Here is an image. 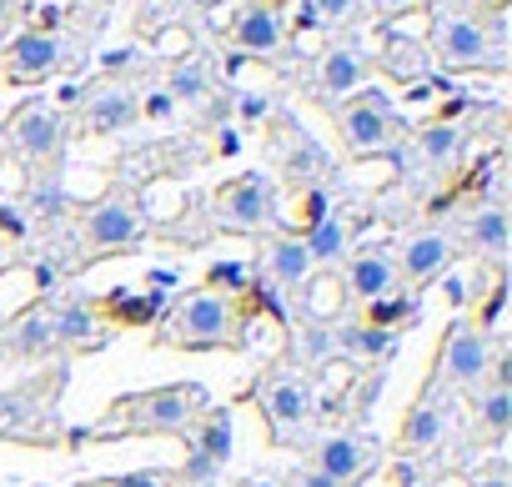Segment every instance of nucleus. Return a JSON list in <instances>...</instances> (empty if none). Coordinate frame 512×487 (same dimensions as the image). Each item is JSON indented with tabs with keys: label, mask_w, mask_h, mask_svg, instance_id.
<instances>
[{
	"label": "nucleus",
	"mask_w": 512,
	"mask_h": 487,
	"mask_svg": "<svg viewBox=\"0 0 512 487\" xmlns=\"http://www.w3.org/2000/svg\"><path fill=\"white\" fill-rule=\"evenodd\" d=\"M206 412V387L196 382H171V387H151V392H131L121 397L101 427L91 437H141V432H176L191 437V422Z\"/></svg>",
	"instance_id": "1"
},
{
	"label": "nucleus",
	"mask_w": 512,
	"mask_h": 487,
	"mask_svg": "<svg viewBox=\"0 0 512 487\" xmlns=\"http://www.w3.org/2000/svg\"><path fill=\"white\" fill-rule=\"evenodd\" d=\"M166 347L186 352H211V347H246V317L241 302L216 297V292H191L171 307L166 317Z\"/></svg>",
	"instance_id": "2"
},
{
	"label": "nucleus",
	"mask_w": 512,
	"mask_h": 487,
	"mask_svg": "<svg viewBox=\"0 0 512 487\" xmlns=\"http://www.w3.org/2000/svg\"><path fill=\"white\" fill-rule=\"evenodd\" d=\"M337 126H342V141L352 156H382V151H392V141L402 131V121L382 91H357L337 111Z\"/></svg>",
	"instance_id": "3"
},
{
	"label": "nucleus",
	"mask_w": 512,
	"mask_h": 487,
	"mask_svg": "<svg viewBox=\"0 0 512 487\" xmlns=\"http://www.w3.org/2000/svg\"><path fill=\"white\" fill-rule=\"evenodd\" d=\"M0 141H11L26 166H46V161L61 156V111H56L51 101L31 96V101H21V106L11 111L6 136H0Z\"/></svg>",
	"instance_id": "4"
},
{
	"label": "nucleus",
	"mask_w": 512,
	"mask_h": 487,
	"mask_svg": "<svg viewBox=\"0 0 512 487\" xmlns=\"http://www.w3.org/2000/svg\"><path fill=\"white\" fill-rule=\"evenodd\" d=\"M432 41H437V56H442L447 66L467 71V66L497 61L502 26H487L482 16H437V26H432Z\"/></svg>",
	"instance_id": "5"
},
{
	"label": "nucleus",
	"mask_w": 512,
	"mask_h": 487,
	"mask_svg": "<svg viewBox=\"0 0 512 487\" xmlns=\"http://www.w3.org/2000/svg\"><path fill=\"white\" fill-rule=\"evenodd\" d=\"M216 221L226 231H262L267 221H277V191L267 176H236L216 191Z\"/></svg>",
	"instance_id": "6"
},
{
	"label": "nucleus",
	"mask_w": 512,
	"mask_h": 487,
	"mask_svg": "<svg viewBox=\"0 0 512 487\" xmlns=\"http://www.w3.org/2000/svg\"><path fill=\"white\" fill-rule=\"evenodd\" d=\"M81 236H86L91 252H126L141 241V211L126 196H101L81 216Z\"/></svg>",
	"instance_id": "7"
},
{
	"label": "nucleus",
	"mask_w": 512,
	"mask_h": 487,
	"mask_svg": "<svg viewBox=\"0 0 512 487\" xmlns=\"http://www.w3.org/2000/svg\"><path fill=\"white\" fill-rule=\"evenodd\" d=\"M492 367V337L472 322H452L447 342H442V377L452 387H477Z\"/></svg>",
	"instance_id": "8"
},
{
	"label": "nucleus",
	"mask_w": 512,
	"mask_h": 487,
	"mask_svg": "<svg viewBox=\"0 0 512 487\" xmlns=\"http://www.w3.org/2000/svg\"><path fill=\"white\" fill-rule=\"evenodd\" d=\"M312 467L327 472V477L342 482V487H357V482L377 467V442H372V437H357V432H332V437L317 442Z\"/></svg>",
	"instance_id": "9"
},
{
	"label": "nucleus",
	"mask_w": 512,
	"mask_h": 487,
	"mask_svg": "<svg viewBox=\"0 0 512 487\" xmlns=\"http://www.w3.org/2000/svg\"><path fill=\"white\" fill-rule=\"evenodd\" d=\"M256 407H262V417H267L272 432L302 427L312 417V387L297 372H267L262 387H256Z\"/></svg>",
	"instance_id": "10"
},
{
	"label": "nucleus",
	"mask_w": 512,
	"mask_h": 487,
	"mask_svg": "<svg viewBox=\"0 0 512 487\" xmlns=\"http://www.w3.org/2000/svg\"><path fill=\"white\" fill-rule=\"evenodd\" d=\"M231 46L246 51V56H272L287 46V16L277 6H267V0H251V6H241L231 16Z\"/></svg>",
	"instance_id": "11"
},
{
	"label": "nucleus",
	"mask_w": 512,
	"mask_h": 487,
	"mask_svg": "<svg viewBox=\"0 0 512 487\" xmlns=\"http://www.w3.org/2000/svg\"><path fill=\"white\" fill-rule=\"evenodd\" d=\"M86 131L91 136H111V131H131L141 121V96L121 81H106L96 91H86Z\"/></svg>",
	"instance_id": "12"
},
{
	"label": "nucleus",
	"mask_w": 512,
	"mask_h": 487,
	"mask_svg": "<svg viewBox=\"0 0 512 487\" xmlns=\"http://www.w3.org/2000/svg\"><path fill=\"white\" fill-rule=\"evenodd\" d=\"M447 267H452V241L442 231H417V236L402 241V252H397V277H407L412 287L437 282Z\"/></svg>",
	"instance_id": "13"
},
{
	"label": "nucleus",
	"mask_w": 512,
	"mask_h": 487,
	"mask_svg": "<svg viewBox=\"0 0 512 487\" xmlns=\"http://www.w3.org/2000/svg\"><path fill=\"white\" fill-rule=\"evenodd\" d=\"M61 61H66V41H61V36H51V31H26V36H16L11 51H6V76H11V81H41V76H51Z\"/></svg>",
	"instance_id": "14"
},
{
	"label": "nucleus",
	"mask_w": 512,
	"mask_h": 487,
	"mask_svg": "<svg viewBox=\"0 0 512 487\" xmlns=\"http://www.w3.org/2000/svg\"><path fill=\"white\" fill-rule=\"evenodd\" d=\"M372 76H377V61L362 56L357 46H332V51L317 61V86H322L327 96H352V91H362Z\"/></svg>",
	"instance_id": "15"
},
{
	"label": "nucleus",
	"mask_w": 512,
	"mask_h": 487,
	"mask_svg": "<svg viewBox=\"0 0 512 487\" xmlns=\"http://www.w3.org/2000/svg\"><path fill=\"white\" fill-rule=\"evenodd\" d=\"M262 272H267L277 287H302V282L312 277V257H307V247H302V236H292V231L272 236L267 247H262Z\"/></svg>",
	"instance_id": "16"
},
{
	"label": "nucleus",
	"mask_w": 512,
	"mask_h": 487,
	"mask_svg": "<svg viewBox=\"0 0 512 487\" xmlns=\"http://www.w3.org/2000/svg\"><path fill=\"white\" fill-rule=\"evenodd\" d=\"M397 282L402 277H397V262L387 252H357L347 262V292L362 297V302H377V297L397 292Z\"/></svg>",
	"instance_id": "17"
},
{
	"label": "nucleus",
	"mask_w": 512,
	"mask_h": 487,
	"mask_svg": "<svg viewBox=\"0 0 512 487\" xmlns=\"http://www.w3.org/2000/svg\"><path fill=\"white\" fill-rule=\"evenodd\" d=\"M442 437H447V402L427 392L402 422V447L407 452H432Z\"/></svg>",
	"instance_id": "18"
},
{
	"label": "nucleus",
	"mask_w": 512,
	"mask_h": 487,
	"mask_svg": "<svg viewBox=\"0 0 512 487\" xmlns=\"http://www.w3.org/2000/svg\"><path fill=\"white\" fill-rule=\"evenodd\" d=\"M467 247L477 257H487V262H502L507 257V211L497 201H487V206H477L467 216Z\"/></svg>",
	"instance_id": "19"
},
{
	"label": "nucleus",
	"mask_w": 512,
	"mask_h": 487,
	"mask_svg": "<svg viewBox=\"0 0 512 487\" xmlns=\"http://www.w3.org/2000/svg\"><path fill=\"white\" fill-rule=\"evenodd\" d=\"M231 442H236L231 407H206V412H201V422H196V437H191V447H196V452H206L216 467H226V462H231Z\"/></svg>",
	"instance_id": "20"
},
{
	"label": "nucleus",
	"mask_w": 512,
	"mask_h": 487,
	"mask_svg": "<svg viewBox=\"0 0 512 487\" xmlns=\"http://www.w3.org/2000/svg\"><path fill=\"white\" fill-rule=\"evenodd\" d=\"M11 352L16 357H46L51 347H56V337H51V312L46 307H31V312H21L16 322H11Z\"/></svg>",
	"instance_id": "21"
},
{
	"label": "nucleus",
	"mask_w": 512,
	"mask_h": 487,
	"mask_svg": "<svg viewBox=\"0 0 512 487\" xmlns=\"http://www.w3.org/2000/svg\"><path fill=\"white\" fill-rule=\"evenodd\" d=\"M342 352L347 357H367V362H382V357H397V332H382V327H367V322H352L337 332Z\"/></svg>",
	"instance_id": "22"
},
{
	"label": "nucleus",
	"mask_w": 512,
	"mask_h": 487,
	"mask_svg": "<svg viewBox=\"0 0 512 487\" xmlns=\"http://www.w3.org/2000/svg\"><path fill=\"white\" fill-rule=\"evenodd\" d=\"M482 427H487V437H492V442H502V437H507V427H512L507 362H497V377H492V382H487V392H482Z\"/></svg>",
	"instance_id": "23"
},
{
	"label": "nucleus",
	"mask_w": 512,
	"mask_h": 487,
	"mask_svg": "<svg viewBox=\"0 0 512 487\" xmlns=\"http://www.w3.org/2000/svg\"><path fill=\"white\" fill-rule=\"evenodd\" d=\"M367 327H382V332H397V327H407V322H417V297L412 292H387V297H377V302H367V317H362Z\"/></svg>",
	"instance_id": "24"
},
{
	"label": "nucleus",
	"mask_w": 512,
	"mask_h": 487,
	"mask_svg": "<svg viewBox=\"0 0 512 487\" xmlns=\"http://www.w3.org/2000/svg\"><path fill=\"white\" fill-rule=\"evenodd\" d=\"M51 337L56 342H96V312H91V302H61L51 312Z\"/></svg>",
	"instance_id": "25"
},
{
	"label": "nucleus",
	"mask_w": 512,
	"mask_h": 487,
	"mask_svg": "<svg viewBox=\"0 0 512 487\" xmlns=\"http://www.w3.org/2000/svg\"><path fill=\"white\" fill-rule=\"evenodd\" d=\"M171 101H206L211 96V71H206V61H181V66H171V76H166V86H161Z\"/></svg>",
	"instance_id": "26"
},
{
	"label": "nucleus",
	"mask_w": 512,
	"mask_h": 487,
	"mask_svg": "<svg viewBox=\"0 0 512 487\" xmlns=\"http://www.w3.org/2000/svg\"><path fill=\"white\" fill-rule=\"evenodd\" d=\"M302 247H307L312 267H317V262H337V257L347 252V226H342L337 216H327L322 226H312V231L302 236Z\"/></svg>",
	"instance_id": "27"
},
{
	"label": "nucleus",
	"mask_w": 512,
	"mask_h": 487,
	"mask_svg": "<svg viewBox=\"0 0 512 487\" xmlns=\"http://www.w3.org/2000/svg\"><path fill=\"white\" fill-rule=\"evenodd\" d=\"M251 287H256V282H251V267H246V262H211V267H206V292H216V297L241 302Z\"/></svg>",
	"instance_id": "28"
},
{
	"label": "nucleus",
	"mask_w": 512,
	"mask_h": 487,
	"mask_svg": "<svg viewBox=\"0 0 512 487\" xmlns=\"http://www.w3.org/2000/svg\"><path fill=\"white\" fill-rule=\"evenodd\" d=\"M457 146H462V136H457V126H447V121H437V126H427V131L417 136V151H422L427 166H447V161L457 156Z\"/></svg>",
	"instance_id": "29"
},
{
	"label": "nucleus",
	"mask_w": 512,
	"mask_h": 487,
	"mask_svg": "<svg viewBox=\"0 0 512 487\" xmlns=\"http://www.w3.org/2000/svg\"><path fill=\"white\" fill-rule=\"evenodd\" d=\"M161 292H151V297H126V292H116V297H106V312L116 317V322H126V327H141V322H151L156 312H161Z\"/></svg>",
	"instance_id": "30"
},
{
	"label": "nucleus",
	"mask_w": 512,
	"mask_h": 487,
	"mask_svg": "<svg viewBox=\"0 0 512 487\" xmlns=\"http://www.w3.org/2000/svg\"><path fill=\"white\" fill-rule=\"evenodd\" d=\"M327 216H332V196H327V186H307V191L297 196V221H292L297 231H292V236H307V231L322 226Z\"/></svg>",
	"instance_id": "31"
},
{
	"label": "nucleus",
	"mask_w": 512,
	"mask_h": 487,
	"mask_svg": "<svg viewBox=\"0 0 512 487\" xmlns=\"http://www.w3.org/2000/svg\"><path fill=\"white\" fill-rule=\"evenodd\" d=\"M287 171L312 181V176H322V171H327V151H322V146H312L307 136H297V146H292V156H287Z\"/></svg>",
	"instance_id": "32"
},
{
	"label": "nucleus",
	"mask_w": 512,
	"mask_h": 487,
	"mask_svg": "<svg viewBox=\"0 0 512 487\" xmlns=\"http://www.w3.org/2000/svg\"><path fill=\"white\" fill-rule=\"evenodd\" d=\"M91 487H176V472L141 467V472H121V477H106V482H91Z\"/></svg>",
	"instance_id": "33"
},
{
	"label": "nucleus",
	"mask_w": 512,
	"mask_h": 487,
	"mask_svg": "<svg viewBox=\"0 0 512 487\" xmlns=\"http://www.w3.org/2000/svg\"><path fill=\"white\" fill-rule=\"evenodd\" d=\"M231 111H236L241 121H267V111H272V101H267L262 91H241V96L231 101Z\"/></svg>",
	"instance_id": "34"
},
{
	"label": "nucleus",
	"mask_w": 512,
	"mask_h": 487,
	"mask_svg": "<svg viewBox=\"0 0 512 487\" xmlns=\"http://www.w3.org/2000/svg\"><path fill=\"white\" fill-rule=\"evenodd\" d=\"M502 302H507V292H502V282H497V287H492V297H487V307H482V317H477L472 327L492 332V327H497V317H502Z\"/></svg>",
	"instance_id": "35"
},
{
	"label": "nucleus",
	"mask_w": 512,
	"mask_h": 487,
	"mask_svg": "<svg viewBox=\"0 0 512 487\" xmlns=\"http://www.w3.org/2000/svg\"><path fill=\"white\" fill-rule=\"evenodd\" d=\"M312 6H317L322 26H332V21H347V16H352V6H357V0H312Z\"/></svg>",
	"instance_id": "36"
},
{
	"label": "nucleus",
	"mask_w": 512,
	"mask_h": 487,
	"mask_svg": "<svg viewBox=\"0 0 512 487\" xmlns=\"http://www.w3.org/2000/svg\"><path fill=\"white\" fill-rule=\"evenodd\" d=\"M141 111H146V116H156V121H166V116L176 111V101H171L166 91H151V96L141 101Z\"/></svg>",
	"instance_id": "37"
},
{
	"label": "nucleus",
	"mask_w": 512,
	"mask_h": 487,
	"mask_svg": "<svg viewBox=\"0 0 512 487\" xmlns=\"http://www.w3.org/2000/svg\"><path fill=\"white\" fill-rule=\"evenodd\" d=\"M297 487H342V482H332L327 472H317V467H307V472H297Z\"/></svg>",
	"instance_id": "38"
},
{
	"label": "nucleus",
	"mask_w": 512,
	"mask_h": 487,
	"mask_svg": "<svg viewBox=\"0 0 512 487\" xmlns=\"http://www.w3.org/2000/svg\"><path fill=\"white\" fill-rule=\"evenodd\" d=\"M0 231H6V236H21V231H26V221H21L11 206H0Z\"/></svg>",
	"instance_id": "39"
},
{
	"label": "nucleus",
	"mask_w": 512,
	"mask_h": 487,
	"mask_svg": "<svg viewBox=\"0 0 512 487\" xmlns=\"http://www.w3.org/2000/svg\"><path fill=\"white\" fill-rule=\"evenodd\" d=\"M226 116H231V101H211V106H206V121H211V126H221Z\"/></svg>",
	"instance_id": "40"
},
{
	"label": "nucleus",
	"mask_w": 512,
	"mask_h": 487,
	"mask_svg": "<svg viewBox=\"0 0 512 487\" xmlns=\"http://www.w3.org/2000/svg\"><path fill=\"white\" fill-rule=\"evenodd\" d=\"M472 487H507V472H502V462H497V467H492L487 477H477Z\"/></svg>",
	"instance_id": "41"
},
{
	"label": "nucleus",
	"mask_w": 512,
	"mask_h": 487,
	"mask_svg": "<svg viewBox=\"0 0 512 487\" xmlns=\"http://www.w3.org/2000/svg\"><path fill=\"white\" fill-rule=\"evenodd\" d=\"M297 26H322V16H317L312 0H302V16H297Z\"/></svg>",
	"instance_id": "42"
},
{
	"label": "nucleus",
	"mask_w": 512,
	"mask_h": 487,
	"mask_svg": "<svg viewBox=\"0 0 512 487\" xmlns=\"http://www.w3.org/2000/svg\"><path fill=\"white\" fill-rule=\"evenodd\" d=\"M472 6H487V11H502V6H507V0H472Z\"/></svg>",
	"instance_id": "43"
},
{
	"label": "nucleus",
	"mask_w": 512,
	"mask_h": 487,
	"mask_svg": "<svg viewBox=\"0 0 512 487\" xmlns=\"http://www.w3.org/2000/svg\"><path fill=\"white\" fill-rule=\"evenodd\" d=\"M16 6H21V0H0V16H11Z\"/></svg>",
	"instance_id": "44"
},
{
	"label": "nucleus",
	"mask_w": 512,
	"mask_h": 487,
	"mask_svg": "<svg viewBox=\"0 0 512 487\" xmlns=\"http://www.w3.org/2000/svg\"><path fill=\"white\" fill-rule=\"evenodd\" d=\"M241 487H277V482H267V477H251V482H241Z\"/></svg>",
	"instance_id": "45"
}]
</instances>
